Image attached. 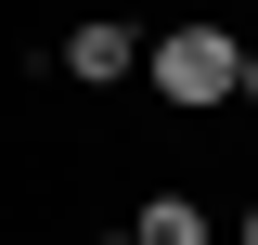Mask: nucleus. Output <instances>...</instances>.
Masks as SVG:
<instances>
[{
  "instance_id": "obj_5",
  "label": "nucleus",
  "mask_w": 258,
  "mask_h": 245,
  "mask_svg": "<svg viewBox=\"0 0 258 245\" xmlns=\"http://www.w3.org/2000/svg\"><path fill=\"white\" fill-rule=\"evenodd\" d=\"M103 245H142V232H103Z\"/></svg>"
},
{
  "instance_id": "obj_2",
  "label": "nucleus",
  "mask_w": 258,
  "mask_h": 245,
  "mask_svg": "<svg viewBox=\"0 0 258 245\" xmlns=\"http://www.w3.org/2000/svg\"><path fill=\"white\" fill-rule=\"evenodd\" d=\"M64 78H91V91H103V78H129V26H103V13H91V26L64 39Z\"/></svg>"
},
{
  "instance_id": "obj_1",
  "label": "nucleus",
  "mask_w": 258,
  "mask_h": 245,
  "mask_svg": "<svg viewBox=\"0 0 258 245\" xmlns=\"http://www.w3.org/2000/svg\"><path fill=\"white\" fill-rule=\"evenodd\" d=\"M142 78H155L168 103H232V26H207V13L168 26L155 52H142Z\"/></svg>"
},
{
  "instance_id": "obj_6",
  "label": "nucleus",
  "mask_w": 258,
  "mask_h": 245,
  "mask_svg": "<svg viewBox=\"0 0 258 245\" xmlns=\"http://www.w3.org/2000/svg\"><path fill=\"white\" fill-rule=\"evenodd\" d=\"M245 245H258V207H245Z\"/></svg>"
},
{
  "instance_id": "obj_4",
  "label": "nucleus",
  "mask_w": 258,
  "mask_h": 245,
  "mask_svg": "<svg viewBox=\"0 0 258 245\" xmlns=\"http://www.w3.org/2000/svg\"><path fill=\"white\" fill-rule=\"evenodd\" d=\"M232 91H245V103H258V52H232Z\"/></svg>"
},
{
  "instance_id": "obj_3",
  "label": "nucleus",
  "mask_w": 258,
  "mask_h": 245,
  "mask_svg": "<svg viewBox=\"0 0 258 245\" xmlns=\"http://www.w3.org/2000/svg\"><path fill=\"white\" fill-rule=\"evenodd\" d=\"M142 245H207V207H194V194H155V207H142Z\"/></svg>"
}]
</instances>
